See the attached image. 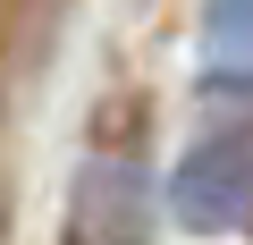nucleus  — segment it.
Segmentation results:
<instances>
[{
  "label": "nucleus",
  "mask_w": 253,
  "mask_h": 245,
  "mask_svg": "<svg viewBox=\"0 0 253 245\" xmlns=\"http://www.w3.org/2000/svg\"><path fill=\"white\" fill-rule=\"evenodd\" d=\"M169 211H177L186 228H203V237H219V228H253V118H245V127L203 136V144L177 161V178H169Z\"/></svg>",
  "instance_id": "obj_1"
},
{
  "label": "nucleus",
  "mask_w": 253,
  "mask_h": 245,
  "mask_svg": "<svg viewBox=\"0 0 253 245\" xmlns=\"http://www.w3.org/2000/svg\"><path fill=\"white\" fill-rule=\"evenodd\" d=\"M203 51L211 68H253V0H203Z\"/></svg>",
  "instance_id": "obj_2"
}]
</instances>
